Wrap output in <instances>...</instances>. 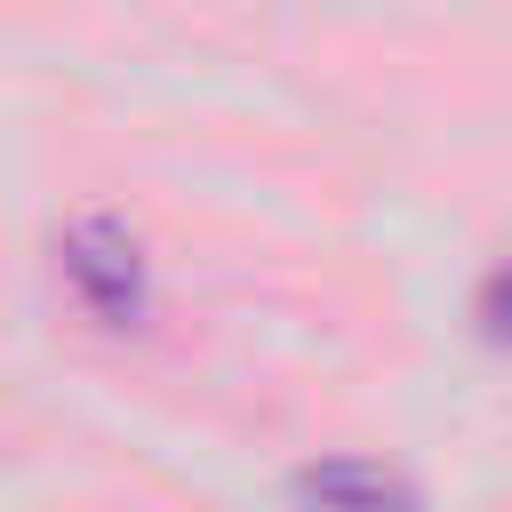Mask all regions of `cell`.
Returning a JSON list of instances; mask_svg holds the SVG:
<instances>
[{"label":"cell","instance_id":"obj_1","mask_svg":"<svg viewBox=\"0 0 512 512\" xmlns=\"http://www.w3.org/2000/svg\"><path fill=\"white\" fill-rule=\"evenodd\" d=\"M56 256H64L72 296H80L104 328H136V320H144V256H136V232H128V224L80 216V224H64Z\"/></svg>","mask_w":512,"mask_h":512},{"label":"cell","instance_id":"obj_2","mask_svg":"<svg viewBox=\"0 0 512 512\" xmlns=\"http://www.w3.org/2000/svg\"><path fill=\"white\" fill-rule=\"evenodd\" d=\"M296 504H304V512H424V496H416L400 472L368 464V456L304 464V472H296Z\"/></svg>","mask_w":512,"mask_h":512},{"label":"cell","instance_id":"obj_3","mask_svg":"<svg viewBox=\"0 0 512 512\" xmlns=\"http://www.w3.org/2000/svg\"><path fill=\"white\" fill-rule=\"evenodd\" d=\"M480 320H488V336H496V344H512V264H504V272H488V288H480Z\"/></svg>","mask_w":512,"mask_h":512}]
</instances>
